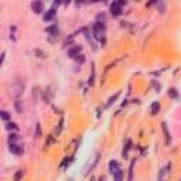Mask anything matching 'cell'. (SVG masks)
Segmentation results:
<instances>
[{
	"mask_svg": "<svg viewBox=\"0 0 181 181\" xmlns=\"http://www.w3.org/2000/svg\"><path fill=\"white\" fill-rule=\"evenodd\" d=\"M123 5H126V2H113L111 5V13L113 17H117V16H120L123 13V10H122Z\"/></svg>",
	"mask_w": 181,
	"mask_h": 181,
	"instance_id": "cell-1",
	"label": "cell"
},
{
	"mask_svg": "<svg viewBox=\"0 0 181 181\" xmlns=\"http://www.w3.org/2000/svg\"><path fill=\"white\" fill-rule=\"evenodd\" d=\"M60 3H57V2H54L52 3V7L50 10H47L45 14H44V21H51L54 17H55V14H57V10H55V6H58Z\"/></svg>",
	"mask_w": 181,
	"mask_h": 181,
	"instance_id": "cell-2",
	"label": "cell"
},
{
	"mask_svg": "<svg viewBox=\"0 0 181 181\" xmlns=\"http://www.w3.org/2000/svg\"><path fill=\"white\" fill-rule=\"evenodd\" d=\"M10 151L13 154H17V156H20V154H23V151H24V149L21 147V146H19L17 143H10Z\"/></svg>",
	"mask_w": 181,
	"mask_h": 181,
	"instance_id": "cell-3",
	"label": "cell"
},
{
	"mask_svg": "<svg viewBox=\"0 0 181 181\" xmlns=\"http://www.w3.org/2000/svg\"><path fill=\"white\" fill-rule=\"evenodd\" d=\"M81 45H74L72 48H70L68 50V57H71V58H76V57L79 55V52H81Z\"/></svg>",
	"mask_w": 181,
	"mask_h": 181,
	"instance_id": "cell-4",
	"label": "cell"
},
{
	"mask_svg": "<svg viewBox=\"0 0 181 181\" xmlns=\"http://www.w3.org/2000/svg\"><path fill=\"white\" fill-rule=\"evenodd\" d=\"M31 9L34 13H42V9H44V5H42V2H33L31 3Z\"/></svg>",
	"mask_w": 181,
	"mask_h": 181,
	"instance_id": "cell-5",
	"label": "cell"
},
{
	"mask_svg": "<svg viewBox=\"0 0 181 181\" xmlns=\"http://www.w3.org/2000/svg\"><path fill=\"white\" fill-rule=\"evenodd\" d=\"M45 31L48 33V34H51V36H58L60 30H58V26H57V24H52V26L45 28Z\"/></svg>",
	"mask_w": 181,
	"mask_h": 181,
	"instance_id": "cell-6",
	"label": "cell"
},
{
	"mask_svg": "<svg viewBox=\"0 0 181 181\" xmlns=\"http://www.w3.org/2000/svg\"><path fill=\"white\" fill-rule=\"evenodd\" d=\"M113 178H115V181H123V170L117 168L116 171L113 173Z\"/></svg>",
	"mask_w": 181,
	"mask_h": 181,
	"instance_id": "cell-7",
	"label": "cell"
},
{
	"mask_svg": "<svg viewBox=\"0 0 181 181\" xmlns=\"http://www.w3.org/2000/svg\"><path fill=\"white\" fill-rule=\"evenodd\" d=\"M117 168H119V163H117V161H115V160H113V161L109 163V171H111L112 174L116 171Z\"/></svg>",
	"mask_w": 181,
	"mask_h": 181,
	"instance_id": "cell-8",
	"label": "cell"
},
{
	"mask_svg": "<svg viewBox=\"0 0 181 181\" xmlns=\"http://www.w3.org/2000/svg\"><path fill=\"white\" fill-rule=\"evenodd\" d=\"M158 111H160V103H158V102H153V105H151V109H150L151 115H156Z\"/></svg>",
	"mask_w": 181,
	"mask_h": 181,
	"instance_id": "cell-9",
	"label": "cell"
},
{
	"mask_svg": "<svg viewBox=\"0 0 181 181\" xmlns=\"http://www.w3.org/2000/svg\"><path fill=\"white\" fill-rule=\"evenodd\" d=\"M19 135H16V133H11V135H10V137H9V142L10 143H17V142H19Z\"/></svg>",
	"mask_w": 181,
	"mask_h": 181,
	"instance_id": "cell-10",
	"label": "cell"
},
{
	"mask_svg": "<svg viewBox=\"0 0 181 181\" xmlns=\"http://www.w3.org/2000/svg\"><path fill=\"white\" fill-rule=\"evenodd\" d=\"M23 174H24L23 170H19V171L14 174V181H20L21 180V177H23Z\"/></svg>",
	"mask_w": 181,
	"mask_h": 181,
	"instance_id": "cell-11",
	"label": "cell"
},
{
	"mask_svg": "<svg viewBox=\"0 0 181 181\" xmlns=\"http://www.w3.org/2000/svg\"><path fill=\"white\" fill-rule=\"evenodd\" d=\"M0 116H2V119L5 122H7L10 119V115H9V112H6V111H3V112H0Z\"/></svg>",
	"mask_w": 181,
	"mask_h": 181,
	"instance_id": "cell-12",
	"label": "cell"
},
{
	"mask_svg": "<svg viewBox=\"0 0 181 181\" xmlns=\"http://www.w3.org/2000/svg\"><path fill=\"white\" fill-rule=\"evenodd\" d=\"M163 130H164V133H166V137H167V143L171 140V137H170V133H168L167 130V126H166V123H163Z\"/></svg>",
	"mask_w": 181,
	"mask_h": 181,
	"instance_id": "cell-13",
	"label": "cell"
},
{
	"mask_svg": "<svg viewBox=\"0 0 181 181\" xmlns=\"http://www.w3.org/2000/svg\"><path fill=\"white\" fill-rule=\"evenodd\" d=\"M130 144H132V142H130V140H127L126 149H123V157H126V156H127V151H129V149H130Z\"/></svg>",
	"mask_w": 181,
	"mask_h": 181,
	"instance_id": "cell-14",
	"label": "cell"
},
{
	"mask_svg": "<svg viewBox=\"0 0 181 181\" xmlns=\"http://www.w3.org/2000/svg\"><path fill=\"white\" fill-rule=\"evenodd\" d=\"M133 166H135V161H132L130 164V173H129V181L133 180Z\"/></svg>",
	"mask_w": 181,
	"mask_h": 181,
	"instance_id": "cell-15",
	"label": "cell"
},
{
	"mask_svg": "<svg viewBox=\"0 0 181 181\" xmlns=\"http://www.w3.org/2000/svg\"><path fill=\"white\" fill-rule=\"evenodd\" d=\"M168 95H170L171 98H177V96H178V93H177V89H174V88L170 89V91H168Z\"/></svg>",
	"mask_w": 181,
	"mask_h": 181,
	"instance_id": "cell-16",
	"label": "cell"
},
{
	"mask_svg": "<svg viewBox=\"0 0 181 181\" xmlns=\"http://www.w3.org/2000/svg\"><path fill=\"white\" fill-rule=\"evenodd\" d=\"M157 6H158V7H160V11H161V13H164V10H166V5H164L163 2H158V3H157Z\"/></svg>",
	"mask_w": 181,
	"mask_h": 181,
	"instance_id": "cell-17",
	"label": "cell"
},
{
	"mask_svg": "<svg viewBox=\"0 0 181 181\" xmlns=\"http://www.w3.org/2000/svg\"><path fill=\"white\" fill-rule=\"evenodd\" d=\"M6 127H7V130H17V126L14 125V123H9Z\"/></svg>",
	"mask_w": 181,
	"mask_h": 181,
	"instance_id": "cell-18",
	"label": "cell"
},
{
	"mask_svg": "<svg viewBox=\"0 0 181 181\" xmlns=\"http://www.w3.org/2000/svg\"><path fill=\"white\" fill-rule=\"evenodd\" d=\"M75 60H76V62H79V64H82V62L85 61V57H84V55H78L76 58H75Z\"/></svg>",
	"mask_w": 181,
	"mask_h": 181,
	"instance_id": "cell-19",
	"label": "cell"
},
{
	"mask_svg": "<svg viewBox=\"0 0 181 181\" xmlns=\"http://www.w3.org/2000/svg\"><path fill=\"white\" fill-rule=\"evenodd\" d=\"M41 136V129H40V125H37V129H36V137H40Z\"/></svg>",
	"mask_w": 181,
	"mask_h": 181,
	"instance_id": "cell-20",
	"label": "cell"
},
{
	"mask_svg": "<svg viewBox=\"0 0 181 181\" xmlns=\"http://www.w3.org/2000/svg\"><path fill=\"white\" fill-rule=\"evenodd\" d=\"M16 108H17V111H19V112H21V111H23V109H21V106H20V102H19V101L16 102Z\"/></svg>",
	"mask_w": 181,
	"mask_h": 181,
	"instance_id": "cell-21",
	"label": "cell"
},
{
	"mask_svg": "<svg viewBox=\"0 0 181 181\" xmlns=\"http://www.w3.org/2000/svg\"><path fill=\"white\" fill-rule=\"evenodd\" d=\"M36 52H37L38 55H40V58H44V57H45V55H44V54H42L41 51H40V50H36Z\"/></svg>",
	"mask_w": 181,
	"mask_h": 181,
	"instance_id": "cell-22",
	"label": "cell"
},
{
	"mask_svg": "<svg viewBox=\"0 0 181 181\" xmlns=\"http://www.w3.org/2000/svg\"><path fill=\"white\" fill-rule=\"evenodd\" d=\"M91 181H95V180H93V178H92V180H91Z\"/></svg>",
	"mask_w": 181,
	"mask_h": 181,
	"instance_id": "cell-23",
	"label": "cell"
},
{
	"mask_svg": "<svg viewBox=\"0 0 181 181\" xmlns=\"http://www.w3.org/2000/svg\"><path fill=\"white\" fill-rule=\"evenodd\" d=\"M180 181H181V180H180Z\"/></svg>",
	"mask_w": 181,
	"mask_h": 181,
	"instance_id": "cell-24",
	"label": "cell"
}]
</instances>
